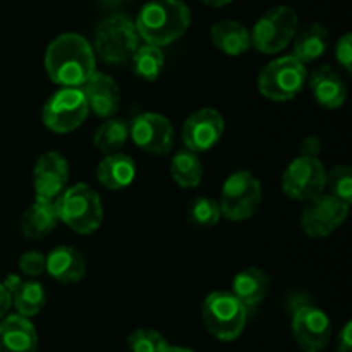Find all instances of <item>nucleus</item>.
I'll return each mask as SVG.
<instances>
[{
    "label": "nucleus",
    "instance_id": "obj_1",
    "mask_svg": "<svg viewBox=\"0 0 352 352\" xmlns=\"http://www.w3.org/2000/svg\"><path fill=\"white\" fill-rule=\"evenodd\" d=\"M95 52L91 43L78 33H62L45 52L48 78L64 88H81L95 74Z\"/></svg>",
    "mask_w": 352,
    "mask_h": 352
},
{
    "label": "nucleus",
    "instance_id": "obj_2",
    "mask_svg": "<svg viewBox=\"0 0 352 352\" xmlns=\"http://www.w3.org/2000/svg\"><path fill=\"white\" fill-rule=\"evenodd\" d=\"M134 24L140 40L162 48L189 30L191 9L182 0H150L141 7Z\"/></svg>",
    "mask_w": 352,
    "mask_h": 352
},
{
    "label": "nucleus",
    "instance_id": "obj_3",
    "mask_svg": "<svg viewBox=\"0 0 352 352\" xmlns=\"http://www.w3.org/2000/svg\"><path fill=\"white\" fill-rule=\"evenodd\" d=\"M55 208L58 220L79 236L96 232L103 222L102 199L95 189L82 182L64 189V192L55 199Z\"/></svg>",
    "mask_w": 352,
    "mask_h": 352
},
{
    "label": "nucleus",
    "instance_id": "obj_4",
    "mask_svg": "<svg viewBox=\"0 0 352 352\" xmlns=\"http://www.w3.org/2000/svg\"><path fill=\"white\" fill-rule=\"evenodd\" d=\"M248 315V309L232 292L215 291L203 301V323L206 330L222 342H232L244 332Z\"/></svg>",
    "mask_w": 352,
    "mask_h": 352
},
{
    "label": "nucleus",
    "instance_id": "obj_5",
    "mask_svg": "<svg viewBox=\"0 0 352 352\" xmlns=\"http://www.w3.org/2000/svg\"><path fill=\"white\" fill-rule=\"evenodd\" d=\"M140 47L136 24L124 14H113L98 24L95 31L93 52L107 64L129 60Z\"/></svg>",
    "mask_w": 352,
    "mask_h": 352
},
{
    "label": "nucleus",
    "instance_id": "obj_6",
    "mask_svg": "<svg viewBox=\"0 0 352 352\" xmlns=\"http://www.w3.org/2000/svg\"><path fill=\"white\" fill-rule=\"evenodd\" d=\"M308 81V69L292 55L268 62L258 76V89L272 102H289L301 93Z\"/></svg>",
    "mask_w": 352,
    "mask_h": 352
},
{
    "label": "nucleus",
    "instance_id": "obj_7",
    "mask_svg": "<svg viewBox=\"0 0 352 352\" xmlns=\"http://www.w3.org/2000/svg\"><path fill=\"white\" fill-rule=\"evenodd\" d=\"M298 24V12L292 7H272L254 23L253 30L250 31L251 47L265 55L278 54L294 40Z\"/></svg>",
    "mask_w": 352,
    "mask_h": 352
},
{
    "label": "nucleus",
    "instance_id": "obj_8",
    "mask_svg": "<svg viewBox=\"0 0 352 352\" xmlns=\"http://www.w3.org/2000/svg\"><path fill=\"white\" fill-rule=\"evenodd\" d=\"M261 182L250 170H237L226 179L220 192V212L230 222H244L261 205Z\"/></svg>",
    "mask_w": 352,
    "mask_h": 352
},
{
    "label": "nucleus",
    "instance_id": "obj_9",
    "mask_svg": "<svg viewBox=\"0 0 352 352\" xmlns=\"http://www.w3.org/2000/svg\"><path fill=\"white\" fill-rule=\"evenodd\" d=\"M89 109L81 88H62L47 100L43 124L52 133L67 134L82 126Z\"/></svg>",
    "mask_w": 352,
    "mask_h": 352
},
{
    "label": "nucleus",
    "instance_id": "obj_10",
    "mask_svg": "<svg viewBox=\"0 0 352 352\" xmlns=\"http://www.w3.org/2000/svg\"><path fill=\"white\" fill-rule=\"evenodd\" d=\"M327 184L325 165L316 157H298L282 174V191L296 201H311L323 195Z\"/></svg>",
    "mask_w": 352,
    "mask_h": 352
},
{
    "label": "nucleus",
    "instance_id": "obj_11",
    "mask_svg": "<svg viewBox=\"0 0 352 352\" xmlns=\"http://www.w3.org/2000/svg\"><path fill=\"white\" fill-rule=\"evenodd\" d=\"M349 205L332 195H320L308 201L301 213V229L313 239H323L336 232L347 219Z\"/></svg>",
    "mask_w": 352,
    "mask_h": 352
},
{
    "label": "nucleus",
    "instance_id": "obj_12",
    "mask_svg": "<svg viewBox=\"0 0 352 352\" xmlns=\"http://www.w3.org/2000/svg\"><path fill=\"white\" fill-rule=\"evenodd\" d=\"M292 336L305 352H322L332 337V323L325 311L302 305L292 313Z\"/></svg>",
    "mask_w": 352,
    "mask_h": 352
},
{
    "label": "nucleus",
    "instance_id": "obj_13",
    "mask_svg": "<svg viewBox=\"0 0 352 352\" xmlns=\"http://www.w3.org/2000/svg\"><path fill=\"white\" fill-rule=\"evenodd\" d=\"M129 136L140 150L151 155H167L174 146V127L160 113L146 112L134 117L129 124Z\"/></svg>",
    "mask_w": 352,
    "mask_h": 352
},
{
    "label": "nucleus",
    "instance_id": "obj_14",
    "mask_svg": "<svg viewBox=\"0 0 352 352\" xmlns=\"http://www.w3.org/2000/svg\"><path fill=\"white\" fill-rule=\"evenodd\" d=\"M223 129H226V122L219 110L210 109H199L192 112L188 119L182 124V143H184L186 150L192 151V153H201V151H208L215 146L222 138Z\"/></svg>",
    "mask_w": 352,
    "mask_h": 352
},
{
    "label": "nucleus",
    "instance_id": "obj_15",
    "mask_svg": "<svg viewBox=\"0 0 352 352\" xmlns=\"http://www.w3.org/2000/svg\"><path fill=\"white\" fill-rule=\"evenodd\" d=\"M69 181L67 158L58 151L40 155L33 167L34 199L55 201L64 192Z\"/></svg>",
    "mask_w": 352,
    "mask_h": 352
},
{
    "label": "nucleus",
    "instance_id": "obj_16",
    "mask_svg": "<svg viewBox=\"0 0 352 352\" xmlns=\"http://www.w3.org/2000/svg\"><path fill=\"white\" fill-rule=\"evenodd\" d=\"M88 109L102 119H112L120 109V88L113 78L103 72H95L81 86Z\"/></svg>",
    "mask_w": 352,
    "mask_h": 352
},
{
    "label": "nucleus",
    "instance_id": "obj_17",
    "mask_svg": "<svg viewBox=\"0 0 352 352\" xmlns=\"http://www.w3.org/2000/svg\"><path fill=\"white\" fill-rule=\"evenodd\" d=\"M309 88L316 102L329 110H337L344 105L347 98V86L342 76L332 65H320L311 72Z\"/></svg>",
    "mask_w": 352,
    "mask_h": 352
},
{
    "label": "nucleus",
    "instance_id": "obj_18",
    "mask_svg": "<svg viewBox=\"0 0 352 352\" xmlns=\"http://www.w3.org/2000/svg\"><path fill=\"white\" fill-rule=\"evenodd\" d=\"M38 333L30 318L9 315L0 322V352H36Z\"/></svg>",
    "mask_w": 352,
    "mask_h": 352
},
{
    "label": "nucleus",
    "instance_id": "obj_19",
    "mask_svg": "<svg viewBox=\"0 0 352 352\" xmlns=\"http://www.w3.org/2000/svg\"><path fill=\"white\" fill-rule=\"evenodd\" d=\"M45 272L60 284H74L86 274L85 256L72 246H57L45 256Z\"/></svg>",
    "mask_w": 352,
    "mask_h": 352
},
{
    "label": "nucleus",
    "instance_id": "obj_20",
    "mask_svg": "<svg viewBox=\"0 0 352 352\" xmlns=\"http://www.w3.org/2000/svg\"><path fill=\"white\" fill-rule=\"evenodd\" d=\"M272 278L261 268H244L234 277L232 282V294L243 302L248 313L260 306L267 294L270 292Z\"/></svg>",
    "mask_w": 352,
    "mask_h": 352
},
{
    "label": "nucleus",
    "instance_id": "obj_21",
    "mask_svg": "<svg viewBox=\"0 0 352 352\" xmlns=\"http://www.w3.org/2000/svg\"><path fill=\"white\" fill-rule=\"evenodd\" d=\"M60 222L55 208V201L34 199L21 217V232L28 239H43Z\"/></svg>",
    "mask_w": 352,
    "mask_h": 352
},
{
    "label": "nucleus",
    "instance_id": "obj_22",
    "mask_svg": "<svg viewBox=\"0 0 352 352\" xmlns=\"http://www.w3.org/2000/svg\"><path fill=\"white\" fill-rule=\"evenodd\" d=\"M100 184L110 191H120L126 189L136 177V165L129 155L112 153L105 155L96 170Z\"/></svg>",
    "mask_w": 352,
    "mask_h": 352
},
{
    "label": "nucleus",
    "instance_id": "obj_23",
    "mask_svg": "<svg viewBox=\"0 0 352 352\" xmlns=\"http://www.w3.org/2000/svg\"><path fill=\"white\" fill-rule=\"evenodd\" d=\"M210 40L213 47L229 57H239L246 54L251 47L250 31L237 21H220L210 30Z\"/></svg>",
    "mask_w": 352,
    "mask_h": 352
},
{
    "label": "nucleus",
    "instance_id": "obj_24",
    "mask_svg": "<svg viewBox=\"0 0 352 352\" xmlns=\"http://www.w3.org/2000/svg\"><path fill=\"white\" fill-rule=\"evenodd\" d=\"M329 47V31L318 23L308 24L298 36H294V50L292 57L298 58L301 64L315 62L322 57Z\"/></svg>",
    "mask_w": 352,
    "mask_h": 352
},
{
    "label": "nucleus",
    "instance_id": "obj_25",
    "mask_svg": "<svg viewBox=\"0 0 352 352\" xmlns=\"http://www.w3.org/2000/svg\"><path fill=\"white\" fill-rule=\"evenodd\" d=\"M170 175L181 188L189 189L199 186L203 179V165L198 155L189 150H181L170 162Z\"/></svg>",
    "mask_w": 352,
    "mask_h": 352
},
{
    "label": "nucleus",
    "instance_id": "obj_26",
    "mask_svg": "<svg viewBox=\"0 0 352 352\" xmlns=\"http://www.w3.org/2000/svg\"><path fill=\"white\" fill-rule=\"evenodd\" d=\"M129 138V124L122 119H109L95 131L93 144L103 155L119 153Z\"/></svg>",
    "mask_w": 352,
    "mask_h": 352
},
{
    "label": "nucleus",
    "instance_id": "obj_27",
    "mask_svg": "<svg viewBox=\"0 0 352 352\" xmlns=\"http://www.w3.org/2000/svg\"><path fill=\"white\" fill-rule=\"evenodd\" d=\"M12 302L16 306L17 315L31 318L43 309L45 302H47V292L40 282H21L19 287L14 291Z\"/></svg>",
    "mask_w": 352,
    "mask_h": 352
},
{
    "label": "nucleus",
    "instance_id": "obj_28",
    "mask_svg": "<svg viewBox=\"0 0 352 352\" xmlns=\"http://www.w3.org/2000/svg\"><path fill=\"white\" fill-rule=\"evenodd\" d=\"M133 71L138 78L144 81H157L165 67V57L162 48L153 45L144 43L143 47H138L133 57Z\"/></svg>",
    "mask_w": 352,
    "mask_h": 352
},
{
    "label": "nucleus",
    "instance_id": "obj_29",
    "mask_svg": "<svg viewBox=\"0 0 352 352\" xmlns=\"http://www.w3.org/2000/svg\"><path fill=\"white\" fill-rule=\"evenodd\" d=\"M220 212L219 201L212 198H196L188 208V222L196 227H213L220 222Z\"/></svg>",
    "mask_w": 352,
    "mask_h": 352
},
{
    "label": "nucleus",
    "instance_id": "obj_30",
    "mask_svg": "<svg viewBox=\"0 0 352 352\" xmlns=\"http://www.w3.org/2000/svg\"><path fill=\"white\" fill-rule=\"evenodd\" d=\"M168 346L165 337L153 329H138L127 339L131 352H165Z\"/></svg>",
    "mask_w": 352,
    "mask_h": 352
},
{
    "label": "nucleus",
    "instance_id": "obj_31",
    "mask_svg": "<svg viewBox=\"0 0 352 352\" xmlns=\"http://www.w3.org/2000/svg\"><path fill=\"white\" fill-rule=\"evenodd\" d=\"M330 188V195L340 199L346 205L352 201V168L349 165H336L327 174V184Z\"/></svg>",
    "mask_w": 352,
    "mask_h": 352
},
{
    "label": "nucleus",
    "instance_id": "obj_32",
    "mask_svg": "<svg viewBox=\"0 0 352 352\" xmlns=\"http://www.w3.org/2000/svg\"><path fill=\"white\" fill-rule=\"evenodd\" d=\"M19 270L26 277H40L45 272V256L40 251H26L19 258Z\"/></svg>",
    "mask_w": 352,
    "mask_h": 352
},
{
    "label": "nucleus",
    "instance_id": "obj_33",
    "mask_svg": "<svg viewBox=\"0 0 352 352\" xmlns=\"http://www.w3.org/2000/svg\"><path fill=\"white\" fill-rule=\"evenodd\" d=\"M336 58L347 72L352 71V34L346 33L339 41H337L336 47Z\"/></svg>",
    "mask_w": 352,
    "mask_h": 352
},
{
    "label": "nucleus",
    "instance_id": "obj_34",
    "mask_svg": "<svg viewBox=\"0 0 352 352\" xmlns=\"http://www.w3.org/2000/svg\"><path fill=\"white\" fill-rule=\"evenodd\" d=\"M337 352H352V323L347 322L337 342Z\"/></svg>",
    "mask_w": 352,
    "mask_h": 352
},
{
    "label": "nucleus",
    "instance_id": "obj_35",
    "mask_svg": "<svg viewBox=\"0 0 352 352\" xmlns=\"http://www.w3.org/2000/svg\"><path fill=\"white\" fill-rule=\"evenodd\" d=\"M322 148V143L316 136H306L305 140L301 141V153L302 157H316V153Z\"/></svg>",
    "mask_w": 352,
    "mask_h": 352
},
{
    "label": "nucleus",
    "instance_id": "obj_36",
    "mask_svg": "<svg viewBox=\"0 0 352 352\" xmlns=\"http://www.w3.org/2000/svg\"><path fill=\"white\" fill-rule=\"evenodd\" d=\"M10 306H12V296H10V292L0 284V320L6 318Z\"/></svg>",
    "mask_w": 352,
    "mask_h": 352
},
{
    "label": "nucleus",
    "instance_id": "obj_37",
    "mask_svg": "<svg viewBox=\"0 0 352 352\" xmlns=\"http://www.w3.org/2000/svg\"><path fill=\"white\" fill-rule=\"evenodd\" d=\"M21 282H23V278L19 277V275H16V274H10V275H7L6 277V280H3V287L7 289V291L10 292V296L14 294V291H16L17 287H19L21 285Z\"/></svg>",
    "mask_w": 352,
    "mask_h": 352
},
{
    "label": "nucleus",
    "instance_id": "obj_38",
    "mask_svg": "<svg viewBox=\"0 0 352 352\" xmlns=\"http://www.w3.org/2000/svg\"><path fill=\"white\" fill-rule=\"evenodd\" d=\"M201 2L208 7H223V6H229V3L234 2V0H201Z\"/></svg>",
    "mask_w": 352,
    "mask_h": 352
},
{
    "label": "nucleus",
    "instance_id": "obj_39",
    "mask_svg": "<svg viewBox=\"0 0 352 352\" xmlns=\"http://www.w3.org/2000/svg\"><path fill=\"white\" fill-rule=\"evenodd\" d=\"M165 352H195L191 349H188V347H177V346H168V349Z\"/></svg>",
    "mask_w": 352,
    "mask_h": 352
},
{
    "label": "nucleus",
    "instance_id": "obj_40",
    "mask_svg": "<svg viewBox=\"0 0 352 352\" xmlns=\"http://www.w3.org/2000/svg\"><path fill=\"white\" fill-rule=\"evenodd\" d=\"M100 2L105 3V6L113 7V6H120V3H124V2H126V0H100Z\"/></svg>",
    "mask_w": 352,
    "mask_h": 352
}]
</instances>
